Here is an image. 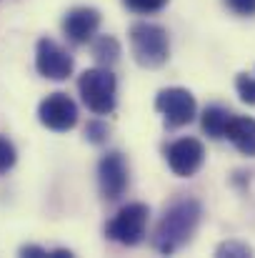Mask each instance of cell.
Masks as SVG:
<instances>
[{
	"instance_id": "cell-9",
	"label": "cell",
	"mask_w": 255,
	"mask_h": 258,
	"mask_svg": "<svg viewBox=\"0 0 255 258\" xmlns=\"http://www.w3.org/2000/svg\"><path fill=\"white\" fill-rule=\"evenodd\" d=\"M98 188L105 201H118L128 188V163L123 153L110 151L98 163Z\"/></svg>"
},
{
	"instance_id": "cell-12",
	"label": "cell",
	"mask_w": 255,
	"mask_h": 258,
	"mask_svg": "<svg viewBox=\"0 0 255 258\" xmlns=\"http://www.w3.org/2000/svg\"><path fill=\"white\" fill-rule=\"evenodd\" d=\"M230 110L220 108V105H208L200 115V125H203V133H208L213 141H220L225 138V128H228V120H230Z\"/></svg>"
},
{
	"instance_id": "cell-20",
	"label": "cell",
	"mask_w": 255,
	"mask_h": 258,
	"mask_svg": "<svg viewBox=\"0 0 255 258\" xmlns=\"http://www.w3.org/2000/svg\"><path fill=\"white\" fill-rule=\"evenodd\" d=\"M20 256H30V258H53V251H45L40 246H23Z\"/></svg>"
},
{
	"instance_id": "cell-1",
	"label": "cell",
	"mask_w": 255,
	"mask_h": 258,
	"mask_svg": "<svg viewBox=\"0 0 255 258\" xmlns=\"http://www.w3.org/2000/svg\"><path fill=\"white\" fill-rule=\"evenodd\" d=\"M200 216H203V208L195 198L173 201L165 208L158 228H155V236H153L155 251L158 253H175L178 248H183L193 238V233L200 223Z\"/></svg>"
},
{
	"instance_id": "cell-8",
	"label": "cell",
	"mask_w": 255,
	"mask_h": 258,
	"mask_svg": "<svg viewBox=\"0 0 255 258\" xmlns=\"http://www.w3.org/2000/svg\"><path fill=\"white\" fill-rule=\"evenodd\" d=\"M165 161L175 175L190 178L200 171L205 161V148L198 138H178L170 146H165Z\"/></svg>"
},
{
	"instance_id": "cell-18",
	"label": "cell",
	"mask_w": 255,
	"mask_h": 258,
	"mask_svg": "<svg viewBox=\"0 0 255 258\" xmlns=\"http://www.w3.org/2000/svg\"><path fill=\"white\" fill-rule=\"evenodd\" d=\"M85 136H88L90 143L100 146V143H105V138H108V128H105L100 120H90L88 128H85Z\"/></svg>"
},
{
	"instance_id": "cell-19",
	"label": "cell",
	"mask_w": 255,
	"mask_h": 258,
	"mask_svg": "<svg viewBox=\"0 0 255 258\" xmlns=\"http://www.w3.org/2000/svg\"><path fill=\"white\" fill-rule=\"evenodd\" d=\"M225 5L235 13V15H255V0H225Z\"/></svg>"
},
{
	"instance_id": "cell-13",
	"label": "cell",
	"mask_w": 255,
	"mask_h": 258,
	"mask_svg": "<svg viewBox=\"0 0 255 258\" xmlns=\"http://www.w3.org/2000/svg\"><path fill=\"white\" fill-rule=\"evenodd\" d=\"M93 58L103 66V68H110L118 63L120 58V43L113 38V35H100L93 40Z\"/></svg>"
},
{
	"instance_id": "cell-10",
	"label": "cell",
	"mask_w": 255,
	"mask_h": 258,
	"mask_svg": "<svg viewBox=\"0 0 255 258\" xmlns=\"http://www.w3.org/2000/svg\"><path fill=\"white\" fill-rule=\"evenodd\" d=\"M98 28H100V13L95 8H88V5L68 10V15L63 18V33L75 45L90 43L95 38Z\"/></svg>"
},
{
	"instance_id": "cell-15",
	"label": "cell",
	"mask_w": 255,
	"mask_h": 258,
	"mask_svg": "<svg viewBox=\"0 0 255 258\" xmlns=\"http://www.w3.org/2000/svg\"><path fill=\"white\" fill-rule=\"evenodd\" d=\"M15 146L8 141V138H0V173H8L13 166H15Z\"/></svg>"
},
{
	"instance_id": "cell-7",
	"label": "cell",
	"mask_w": 255,
	"mask_h": 258,
	"mask_svg": "<svg viewBox=\"0 0 255 258\" xmlns=\"http://www.w3.org/2000/svg\"><path fill=\"white\" fill-rule=\"evenodd\" d=\"M35 68L48 81H65L73 73V58L50 38H40L35 45Z\"/></svg>"
},
{
	"instance_id": "cell-6",
	"label": "cell",
	"mask_w": 255,
	"mask_h": 258,
	"mask_svg": "<svg viewBox=\"0 0 255 258\" xmlns=\"http://www.w3.org/2000/svg\"><path fill=\"white\" fill-rule=\"evenodd\" d=\"M38 120L55 133H65L78 123V105L65 93H50L38 105Z\"/></svg>"
},
{
	"instance_id": "cell-16",
	"label": "cell",
	"mask_w": 255,
	"mask_h": 258,
	"mask_svg": "<svg viewBox=\"0 0 255 258\" xmlns=\"http://www.w3.org/2000/svg\"><path fill=\"white\" fill-rule=\"evenodd\" d=\"M133 13H158V10H163L165 8V3L168 0H123Z\"/></svg>"
},
{
	"instance_id": "cell-5",
	"label": "cell",
	"mask_w": 255,
	"mask_h": 258,
	"mask_svg": "<svg viewBox=\"0 0 255 258\" xmlns=\"http://www.w3.org/2000/svg\"><path fill=\"white\" fill-rule=\"evenodd\" d=\"M155 110L163 115L165 128H180L195 118V98L185 88H165L155 95Z\"/></svg>"
},
{
	"instance_id": "cell-4",
	"label": "cell",
	"mask_w": 255,
	"mask_h": 258,
	"mask_svg": "<svg viewBox=\"0 0 255 258\" xmlns=\"http://www.w3.org/2000/svg\"><path fill=\"white\" fill-rule=\"evenodd\" d=\"M148 216L150 208L145 203H128L110 218V223L105 226V236L120 246H138L145 236Z\"/></svg>"
},
{
	"instance_id": "cell-2",
	"label": "cell",
	"mask_w": 255,
	"mask_h": 258,
	"mask_svg": "<svg viewBox=\"0 0 255 258\" xmlns=\"http://www.w3.org/2000/svg\"><path fill=\"white\" fill-rule=\"evenodd\" d=\"M130 48L133 58L143 68H160L170 55L168 30L155 23H135L130 28Z\"/></svg>"
},
{
	"instance_id": "cell-3",
	"label": "cell",
	"mask_w": 255,
	"mask_h": 258,
	"mask_svg": "<svg viewBox=\"0 0 255 258\" xmlns=\"http://www.w3.org/2000/svg\"><path fill=\"white\" fill-rule=\"evenodd\" d=\"M78 90L80 98L95 115H110L115 110V95H118V83L110 68H90L78 78Z\"/></svg>"
},
{
	"instance_id": "cell-11",
	"label": "cell",
	"mask_w": 255,
	"mask_h": 258,
	"mask_svg": "<svg viewBox=\"0 0 255 258\" xmlns=\"http://www.w3.org/2000/svg\"><path fill=\"white\" fill-rule=\"evenodd\" d=\"M225 138L243 153V156H255V120L248 115H230Z\"/></svg>"
},
{
	"instance_id": "cell-14",
	"label": "cell",
	"mask_w": 255,
	"mask_h": 258,
	"mask_svg": "<svg viewBox=\"0 0 255 258\" xmlns=\"http://www.w3.org/2000/svg\"><path fill=\"white\" fill-rule=\"evenodd\" d=\"M235 90H238V95H240V100H243V103L255 105V78L253 76L240 73V76L235 78Z\"/></svg>"
},
{
	"instance_id": "cell-17",
	"label": "cell",
	"mask_w": 255,
	"mask_h": 258,
	"mask_svg": "<svg viewBox=\"0 0 255 258\" xmlns=\"http://www.w3.org/2000/svg\"><path fill=\"white\" fill-rule=\"evenodd\" d=\"M218 256H235V258H243V256H250L253 251H250V246H245V243H238V241H228V243H223V246H218V251H215Z\"/></svg>"
}]
</instances>
